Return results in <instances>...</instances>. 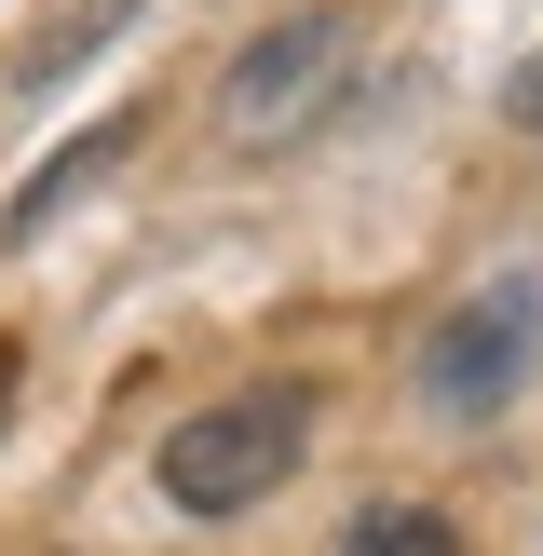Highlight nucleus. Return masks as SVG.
<instances>
[{
  "mask_svg": "<svg viewBox=\"0 0 543 556\" xmlns=\"http://www.w3.org/2000/svg\"><path fill=\"white\" fill-rule=\"evenodd\" d=\"M299 448H313V380H258V394L190 407V421L163 434L150 489H163L177 516H244L258 489H286V476H299Z\"/></svg>",
  "mask_w": 543,
  "mask_h": 556,
  "instance_id": "nucleus-1",
  "label": "nucleus"
},
{
  "mask_svg": "<svg viewBox=\"0 0 543 556\" xmlns=\"http://www.w3.org/2000/svg\"><path fill=\"white\" fill-rule=\"evenodd\" d=\"M543 367V271H489L476 299H449V313L421 326V407L434 421H489V407H516Z\"/></svg>",
  "mask_w": 543,
  "mask_h": 556,
  "instance_id": "nucleus-2",
  "label": "nucleus"
},
{
  "mask_svg": "<svg viewBox=\"0 0 543 556\" xmlns=\"http://www.w3.org/2000/svg\"><path fill=\"white\" fill-rule=\"evenodd\" d=\"M340 68H353V14H340V0H313V14L258 27V41L231 54V81H217V136H231V150L299 136V123H313V96H326Z\"/></svg>",
  "mask_w": 543,
  "mask_h": 556,
  "instance_id": "nucleus-3",
  "label": "nucleus"
},
{
  "mask_svg": "<svg viewBox=\"0 0 543 556\" xmlns=\"http://www.w3.org/2000/svg\"><path fill=\"white\" fill-rule=\"evenodd\" d=\"M123 136H136V123H96V136H68V150H54L41 177L14 190V217H0V231H14V244H41V231H54V204H81V190H96V163H123Z\"/></svg>",
  "mask_w": 543,
  "mask_h": 556,
  "instance_id": "nucleus-4",
  "label": "nucleus"
},
{
  "mask_svg": "<svg viewBox=\"0 0 543 556\" xmlns=\"http://www.w3.org/2000/svg\"><path fill=\"white\" fill-rule=\"evenodd\" d=\"M340 556H462V530H449V516H421V503H380V516H353V530H340Z\"/></svg>",
  "mask_w": 543,
  "mask_h": 556,
  "instance_id": "nucleus-5",
  "label": "nucleus"
},
{
  "mask_svg": "<svg viewBox=\"0 0 543 556\" xmlns=\"http://www.w3.org/2000/svg\"><path fill=\"white\" fill-rule=\"evenodd\" d=\"M503 109H516V123H543V54H530V68L503 81Z\"/></svg>",
  "mask_w": 543,
  "mask_h": 556,
  "instance_id": "nucleus-6",
  "label": "nucleus"
},
{
  "mask_svg": "<svg viewBox=\"0 0 543 556\" xmlns=\"http://www.w3.org/2000/svg\"><path fill=\"white\" fill-rule=\"evenodd\" d=\"M14 367H27V353H14V340H0V421H14Z\"/></svg>",
  "mask_w": 543,
  "mask_h": 556,
  "instance_id": "nucleus-7",
  "label": "nucleus"
}]
</instances>
